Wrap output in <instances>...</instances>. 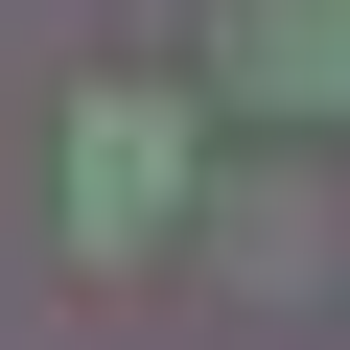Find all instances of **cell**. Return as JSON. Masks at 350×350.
I'll return each mask as SVG.
<instances>
[{"instance_id":"obj_1","label":"cell","mask_w":350,"mask_h":350,"mask_svg":"<svg viewBox=\"0 0 350 350\" xmlns=\"http://www.w3.org/2000/svg\"><path fill=\"white\" fill-rule=\"evenodd\" d=\"M187 187H211V163H187V94L117 70V94L70 117V257H163V234H187Z\"/></svg>"},{"instance_id":"obj_2","label":"cell","mask_w":350,"mask_h":350,"mask_svg":"<svg viewBox=\"0 0 350 350\" xmlns=\"http://www.w3.org/2000/svg\"><path fill=\"white\" fill-rule=\"evenodd\" d=\"M234 70L304 94V117H350V0H234Z\"/></svg>"}]
</instances>
